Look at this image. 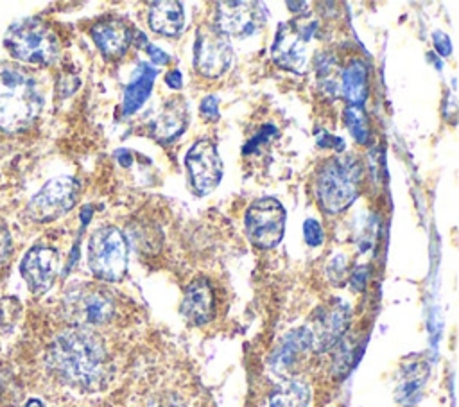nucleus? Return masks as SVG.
Returning <instances> with one entry per match:
<instances>
[{
    "label": "nucleus",
    "instance_id": "obj_24",
    "mask_svg": "<svg viewBox=\"0 0 459 407\" xmlns=\"http://www.w3.org/2000/svg\"><path fill=\"white\" fill-rule=\"evenodd\" d=\"M344 122H346L348 131L355 138V142H359V143L369 142L371 127H369V120H368V115L362 109V106H348L344 109Z\"/></svg>",
    "mask_w": 459,
    "mask_h": 407
},
{
    "label": "nucleus",
    "instance_id": "obj_31",
    "mask_svg": "<svg viewBox=\"0 0 459 407\" xmlns=\"http://www.w3.org/2000/svg\"><path fill=\"white\" fill-rule=\"evenodd\" d=\"M274 134V127L273 126H265L264 127V131L260 133V134H256L255 138H251L249 142H247V145L242 149L246 154H249V152H253L255 151V147H256V143H262V142H267L269 140V136H273Z\"/></svg>",
    "mask_w": 459,
    "mask_h": 407
},
{
    "label": "nucleus",
    "instance_id": "obj_6",
    "mask_svg": "<svg viewBox=\"0 0 459 407\" xmlns=\"http://www.w3.org/2000/svg\"><path fill=\"white\" fill-rule=\"evenodd\" d=\"M129 247L124 233L115 226L97 228L88 242L90 271L104 281H118L127 269Z\"/></svg>",
    "mask_w": 459,
    "mask_h": 407
},
{
    "label": "nucleus",
    "instance_id": "obj_25",
    "mask_svg": "<svg viewBox=\"0 0 459 407\" xmlns=\"http://www.w3.org/2000/svg\"><path fill=\"white\" fill-rule=\"evenodd\" d=\"M303 237H305V242L312 247L316 246H321L323 244V238H325V233H323V228L319 224V221L316 219H307L303 222Z\"/></svg>",
    "mask_w": 459,
    "mask_h": 407
},
{
    "label": "nucleus",
    "instance_id": "obj_15",
    "mask_svg": "<svg viewBox=\"0 0 459 407\" xmlns=\"http://www.w3.org/2000/svg\"><path fill=\"white\" fill-rule=\"evenodd\" d=\"M181 312L185 319L192 325H204L213 317L215 298L212 285L204 278L194 280L183 296Z\"/></svg>",
    "mask_w": 459,
    "mask_h": 407
},
{
    "label": "nucleus",
    "instance_id": "obj_35",
    "mask_svg": "<svg viewBox=\"0 0 459 407\" xmlns=\"http://www.w3.org/2000/svg\"><path fill=\"white\" fill-rule=\"evenodd\" d=\"M117 160L120 161L122 167L131 165V151H117Z\"/></svg>",
    "mask_w": 459,
    "mask_h": 407
},
{
    "label": "nucleus",
    "instance_id": "obj_5",
    "mask_svg": "<svg viewBox=\"0 0 459 407\" xmlns=\"http://www.w3.org/2000/svg\"><path fill=\"white\" fill-rule=\"evenodd\" d=\"M4 43L14 59L30 65H50L59 54L56 34L34 18L11 25Z\"/></svg>",
    "mask_w": 459,
    "mask_h": 407
},
{
    "label": "nucleus",
    "instance_id": "obj_22",
    "mask_svg": "<svg viewBox=\"0 0 459 407\" xmlns=\"http://www.w3.org/2000/svg\"><path fill=\"white\" fill-rule=\"evenodd\" d=\"M308 398V385L299 378H289L273 391L269 407H307Z\"/></svg>",
    "mask_w": 459,
    "mask_h": 407
},
{
    "label": "nucleus",
    "instance_id": "obj_33",
    "mask_svg": "<svg viewBox=\"0 0 459 407\" xmlns=\"http://www.w3.org/2000/svg\"><path fill=\"white\" fill-rule=\"evenodd\" d=\"M11 255V235L9 231L0 226V264Z\"/></svg>",
    "mask_w": 459,
    "mask_h": 407
},
{
    "label": "nucleus",
    "instance_id": "obj_7",
    "mask_svg": "<svg viewBox=\"0 0 459 407\" xmlns=\"http://www.w3.org/2000/svg\"><path fill=\"white\" fill-rule=\"evenodd\" d=\"M66 319L77 328L100 326L115 316L113 298L100 287H77L63 301Z\"/></svg>",
    "mask_w": 459,
    "mask_h": 407
},
{
    "label": "nucleus",
    "instance_id": "obj_26",
    "mask_svg": "<svg viewBox=\"0 0 459 407\" xmlns=\"http://www.w3.org/2000/svg\"><path fill=\"white\" fill-rule=\"evenodd\" d=\"M199 111H201V115H203L206 120H217V118H219V99H217L215 95H206V97L201 100Z\"/></svg>",
    "mask_w": 459,
    "mask_h": 407
},
{
    "label": "nucleus",
    "instance_id": "obj_10",
    "mask_svg": "<svg viewBox=\"0 0 459 407\" xmlns=\"http://www.w3.org/2000/svg\"><path fill=\"white\" fill-rule=\"evenodd\" d=\"M233 61V48L230 39L221 34L213 25L197 30L194 41V66L201 75L219 77Z\"/></svg>",
    "mask_w": 459,
    "mask_h": 407
},
{
    "label": "nucleus",
    "instance_id": "obj_18",
    "mask_svg": "<svg viewBox=\"0 0 459 407\" xmlns=\"http://www.w3.org/2000/svg\"><path fill=\"white\" fill-rule=\"evenodd\" d=\"M156 75H158V68L151 66L149 63H142L138 66L133 81H129V84L124 90V100H122L124 117L136 113L145 104V100L151 95Z\"/></svg>",
    "mask_w": 459,
    "mask_h": 407
},
{
    "label": "nucleus",
    "instance_id": "obj_20",
    "mask_svg": "<svg viewBox=\"0 0 459 407\" xmlns=\"http://www.w3.org/2000/svg\"><path fill=\"white\" fill-rule=\"evenodd\" d=\"M339 93L350 106H362L368 97V66L355 59L339 77Z\"/></svg>",
    "mask_w": 459,
    "mask_h": 407
},
{
    "label": "nucleus",
    "instance_id": "obj_21",
    "mask_svg": "<svg viewBox=\"0 0 459 407\" xmlns=\"http://www.w3.org/2000/svg\"><path fill=\"white\" fill-rule=\"evenodd\" d=\"M308 348H312V342H310V333H308L307 326L299 328L296 332H290L283 339V342L280 344L276 353L273 355L274 369H278V371L289 369L299 359V355Z\"/></svg>",
    "mask_w": 459,
    "mask_h": 407
},
{
    "label": "nucleus",
    "instance_id": "obj_23",
    "mask_svg": "<svg viewBox=\"0 0 459 407\" xmlns=\"http://www.w3.org/2000/svg\"><path fill=\"white\" fill-rule=\"evenodd\" d=\"M314 68H316V75H317V82L319 88L325 95H337L339 93V68H337V61L332 54L321 52L317 56H314Z\"/></svg>",
    "mask_w": 459,
    "mask_h": 407
},
{
    "label": "nucleus",
    "instance_id": "obj_8",
    "mask_svg": "<svg viewBox=\"0 0 459 407\" xmlns=\"http://www.w3.org/2000/svg\"><path fill=\"white\" fill-rule=\"evenodd\" d=\"M79 183L70 176H57L47 181L39 192L29 201L27 213L32 221L48 222L65 215L75 204Z\"/></svg>",
    "mask_w": 459,
    "mask_h": 407
},
{
    "label": "nucleus",
    "instance_id": "obj_3",
    "mask_svg": "<svg viewBox=\"0 0 459 407\" xmlns=\"http://www.w3.org/2000/svg\"><path fill=\"white\" fill-rule=\"evenodd\" d=\"M362 167L353 156L328 160L317 172L316 194L321 208L328 213L346 210L359 194Z\"/></svg>",
    "mask_w": 459,
    "mask_h": 407
},
{
    "label": "nucleus",
    "instance_id": "obj_12",
    "mask_svg": "<svg viewBox=\"0 0 459 407\" xmlns=\"http://www.w3.org/2000/svg\"><path fill=\"white\" fill-rule=\"evenodd\" d=\"M186 172L197 194L212 192L222 176V161L217 147L210 140H197L185 156Z\"/></svg>",
    "mask_w": 459,
    "mask_h": 407
},
{
    "label": "nucleus",
    "instance_id": "obj_36",
    "mask_svg": "<svg viewBox=\"0 0 459 407\" xmlns=\"http://www.w3.org/2000/svg\"><path fill=\"white\" fill-rule=\"evenodd\" d=\"M25 407H45V405H43V402H41V400L32 398V400H29V402H27V405H25Z\"/></svg>",
    "mask_w": 459,
    "mask_h": 407
},
{
    "label": "nucleus",
    "instance_id": "obj_34",
    "mask_svg": "<svg viewBox=\"0 0 459 407\" xmlns=\"http://www.w3.org/2000/svg\"><path fill=\"white\" fill-rule=\"evenodd\" d=\"M167 84L172 88V90H179L181 86H183V82H181V74H179V70H172V72H169L167 74Z\"/></svg>",
    "mask_w": 459,
    "mask_h": 407
},
{
    "label": "nucleus",
    "instance_id": "obj_13",
    "mask_svg": "<svg viewBox=\"0 0 459 407\" xmlns=\"http://www.w3.org/2000/svg\"><path fill=\"white\" fill-rule=\"evenodd\" d=\"M59 271V253L48 246L30 247L20 264V273L34 294L47 292Z\"/></svg>",
    "mask_w": 459,
    "mask_h": 407
},
{
    "label": "nucleus",
    "instance_id": "obj_30",
    "mask_svg": "<svg viewBox=\"0 0 459 407\" xmlns=\"http://www.w3.org/2000/svg\"><path fill=\"white\" fill-rule=\"evenodd\" d=\"M368 280V265H357L350 276V281L355 290H362Z\"/></svg>",
    "mask_w": 459,
    "mask_h": 407
},
{
    "label": "nucleus",
    "instance_id": "obj_19",
    "mask_svg": "<svg viewBox=\"0 0 459 407\" xmlns=\"http://www.w3.org/2000/svg\"><path fill=\"white\" fill-rule=\"evenodd\" d=\"M149 25L154 32L163 36H176L185 25L183 5L176 0L151 2L149 5Z\"/></svg>",
    "mask_w": 459,
    "mask_h": 407
},
{
    "label": "nucleus",
    "instance_id": "obj_1",
    "mask_svg": "<svg viewBox=\"0 0 459 407\" xmlns=\"http://www.w3.org/2000/svg\"><path fill=\"white\" fill-rule=\"evenodd\" d=\"M47 364L63 382L81 389H97L108 377L109 359L99 335L74 326L54 337Z\"/></svg>",
    "mask_w": 459,
    "mask_h": 407
},
{
    "label": "nucleus",
    "instance_id": "obj_9",
    "mask_svg": "<svg viewBox=\"0 0 459 407\" xmlns=\"http://www.w3.org/2000/svg\"><path fill=\"white\" fill-rule=\"evenodd\" d=\"M247 238L258 247L276 246L285 229V210L274 197L256 199L246 212L244 219Z\"/></svg>",
    "mask_w": 459,
    "mask_h": 407
},
{
    "label": "nucleus",
    "instance_id": "obj_2",
    "mask_svg": "<svg viewBox=\"0 0 459 407\" xmlns=\"http://www.w3.org/2000/svg\"><path fill=\"white\" fill-rule=\"evenodd\" d=\"M43 108V97L32 75L0 61V129L16 133L29 127Z\"/></svg>",
    "mask_w": 459,
    "mask_h": 407
},
{
    "label": "nucleus",
    "instance_id": "obj_14",
    "mask_svg": "<svg viewBox=\"0 0 459 407\" xmlns=\"http://www.w3.org/2000/svg\"><path fill=\"white\" fill-rule=\"evenodd\" d=\"M348 317H350V310L346 307V303L337 301L335 305H332L330 308L323 310L317 319L316 325L310 328L307 326L308 333H310V342L314 350H326L330 346H333L341 335L346 330L348 325Z\"/></svg>",
    "mask_w": 459,
    "mask_h": 407
},
{
    "label": "nucleus",
    "instance_id": "obj_28",
    "mask_svg": "<svg viewBox=\"0 0 459 407\" xmlns=\"http://www.w3.org/2000/svg\"><path fill=\"white\" fill-rule=\"evenodd\" d=\"M432 41H434V48L437 50L439 56H450V52H452V43H450V38H448L445 32L436 30V32L432 34Z\"/></svg>",
    "mask_w": 459,
    "mask_h": 407
},
{
    "label": "nucleus",
    "instance_id": "obj_27",
    "mask_svg": "<svg viewBox=\"0 0 459 407\" xmlns=\"http://www.w3.org/2000/svg\"><path fill=\"white\" fill-rule=\"evenodd\" d=\"M344 273H346V256L342 255H335L330 264H328V274L332 280H342L344 278Z\"/></svg>",
    "mask_w": 459,
    "mask_h": 407
},
{
    "label": "nucleus",
    "instance_id": "obj_17",
    "mask_svg": "<svg viewBox=\"0 0 459 407\" xmlns=\"http://www.w3.org/2000/svg\"><path fill=\"white\" fill-rule=\"evenodd\" d=\"M91 38L99 47V50L108 57L122 56L127 50L129 43L133 41L129 27L117 20L95 23L91 29Z\"/></svg>",
    "mask_w": 459,
    "mask_h": 407
},
{
    "label": "nucleus",
    "instance_id": "obj_16",
    "mask_svg": "<svg viewBox=\"0 0 459 407\" xmlns=\"http://www.w3.org/2000/svg\"><path fill=\"white\" fill-rule=\"evenodd\" d=\"M183 99L165 102L161 111L151 122V134L160 142H170L188 126V109Z\"/></svg>",
    "mask_w": 459,
    "mask_h": 407
},
{
    "label": "nucleus",
    "instance_id": "obj_29",
    "mask_svg": "<svg viewBox=\"0 0 459 407\" xmlns=\"http://www.w3.org/2000/svg\"><path fill=\"white\" fill-rule=\"evenodd\" d=\"M145 50H147V54H149V57H151V61H152L154 68H156V66H163V65L170 63V57H169L161 48H158V47H154V45L147 43V45H145Z\"/></svg>",
    "mask_w": 459,
    "mask_h": 407
},
{
    "label": "nucleus",
    "instance_id": "obj_32",
    "mask_svg": "<svg viewBox=\"0 0 459 407\" xmlns=\"http://www.w3.org/2000/svg\"><path fill=\"white\" fill-rule=\"evenodd\" d=\"M319 136H321V138H317V143H319L321 147H330V149H335L337 152H341V151L344 149V142H342L341 138L332 136V134H328V133H325V131H321Z\"/></svg>",
    "mask_w": 459,
    "mask_h": 407
},
{
    "label": "nucleus",
    "instance_id": "obj_11",
    "mask_svg": "<svg viewBox=\"0 0 459 407\" xmlns=\"http://www.w3.org/2000/svg\"><path fill=\"white\" fill-rule=\"evenodd\" d=\"M264 20L265 13L258 2H219L213 27L226 38H247L262 27Z\"/></svg>",
    "mask_w": 459,
    "mask_h": 407
},
{
    "label": "nucleus",
    "instance_id": "obj_4",
    "mask_svg": "<svg viewBox=\"0 0 459 407\" xmlns=\"http://www.w3.org/2000/svg\"><path fill=\"white\" fill-rule=\"evenodd\" d=\"M317 29V22L307 16L280 23L271 45L273 61L285 70L303 74L314 59L312 43L316 41Z\"/></svg>",
    "mask_w": 459,
    "mask_h": 407
}]
</instances>
